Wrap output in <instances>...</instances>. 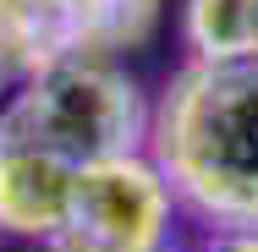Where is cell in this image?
I'll return each instance as SVG.
<instances>
[{
	"instance_id": "obj_5",
	"label": "cell",
	"mask_w": 258,
	"mask_h": 252,
	"mask_svg": "<svg viewBox=\"0 0 258 252\" xmlns=\"http://www.w3.org/2000/svg\"><path fill=\"white\" fill-rule=\"evenodd\" d=\"M236 252H258V236H247V241H242V247H236Z\"/></svg>"
},
{
	"instance_id": "obj_2",
	"label": "cell",
	"mask_w": 258,
	"mask_h": 252,
	"mask_svg": "<svg viewBox=\"0 0 258 252\" xmlns=\"http://www.w3.org/2000/svg\"><path fill=\"white\" fill-rule=\"evenodd\" d=\"M132 132H138L132 88L99 66H77V60L39 71L33 88L0 121V143L44 153L77 176L94 164H110V159H126Z\"/></svg>"
},
{
	"instance_id": "obj_4",
	"label": "cell",
	"mask_w": 258,
	"mask_h": 252,
	"mask_svg": "<svg viewBox=\"0 0 258 252\" xmlns=\"http://www.w3.org/2000/svg\"><path fill=\"white\" fill-rule=\"evenodd\" d=\"M192 39L209 60L258 55V0H192Z\"/></svg>"
},
{
	"instance_id": "obj_3",
	"label": "cell",
	"mask_w": 258,
	"mask_h": 252,
	"mask_svg": "<svg viewBox=\"0 0 258 252\" xmlns=\"http://www.w3.org/2000/svg\"><path fill=\"white\" fill-rule=\"evenodd\" d=\"M165 230V187L154 170L110 159L77 176L72 208L55 230L60 252H154Z\"/></svg>"
},
{
	"instance_id": "obj_1",
	"label": "cell",
	"mask_w": 258,
	"mask_h": 252,
	"mask_svg": "<svg viewBox=\"0 0 258 252\" xmlns=\"http://www.w3.org/2000/svg\"><path fill=\"white\" fill-rule=\"evenodd\" d=\"M170 164L198 198L258 225V55L209 60L170 104Z\"/></svg>"
}]
</instances>
